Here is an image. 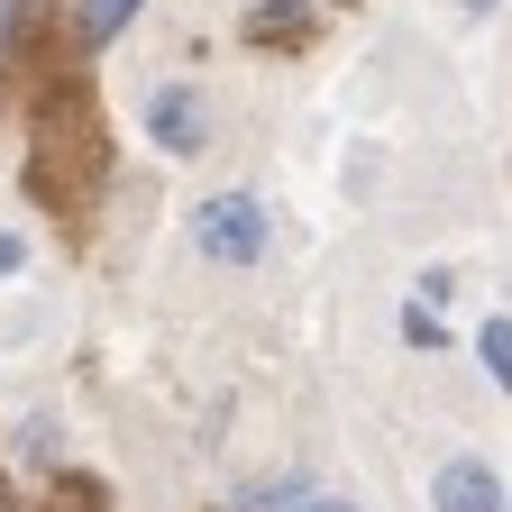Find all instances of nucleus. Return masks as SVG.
Returning <instances> with one entry per match:
<instances>
[{"mask_svg": "<svg viewBox=\"0 0 512 512\" xmlns=\"http://www.w3.org/2000/svg\"><path fill=\"white\" fill-rule=\"evenodd\" d=\"M101 174H110V138H101L92 101H83L74 83L46 92V101H37V128H28V183L46 192L64 220H74L92 192H101Z\"/></svg>", "mask_w": 512, "mask_h": 512, "instance_id": "f257e3e1", "label": "nucleus"}, {"mask_svg": "<svg viewBox=\"0 0 512 512\" xmlns=\"http://www.w3.org/2000/svg\"><path fill=\"white\" fill-rule=\"evenodd\" d=\"M192 247H202L211 266H256V256H266V202H256V192H211V202L192 211Z\"/></svg>", "mask_w": 512, "mask_h": 512, "instance_id": "f03ea898", "label": "nucleus"}, {"mask_svg": "<svg viewBox=\"0 0 512 512\" xmlns=\"http://www.w3.org/2000/svg\"><path fill=\"white\" fill-rule=\"evenodd\" d=\"M147 128H156V147H165V156H202V147H211L202 92H183V83H165V92L147 101Z\"/></svg>", "mask_w": 512, "mask_h": 512, "instance_id": "7ed1b4c3", "label": "nucleus"}, {"mask_svg": "<svg viewBox=\"0 0 512 512\" xmlns=\"http://www.w3.org/2000/svg\"><path fill=\"white\" fill-rule=\"evenodd\" d=\"M430 512H503L494 467H485V458H448V467L430 476Z\"/></svg>", "mask_w": 512, "mask_h": 512, "instance_id": "20e7f679", "label": "nucleus"}, {"mask_svg": "<svg viewBox=\"0 0 512 512\" xmlns=\"http://www.w3.org/2000/svg\"><path fill=\"white\" fill-rule=\"evenodd\" d=\"M320 28V0H256L247 10V46H293Z\"/></svg>", "mask_w": 512, "mask_h": 512, "instance_id": "39448f33", "label": "nucleus"}, {"mask_svg": "<svg viewBox=\"0 0 512 512\" xmlns=\"http://www.w3.org/2000/svg\"><path fill=\"white\" fill-rule=\"evenodd\" d=\"M476 357H485V375L512 394V320H485V330H476Z\"/></svg>", "mask_w": 512, "mask_h": 512, "instance_id": "423d86ee", "label": "nucleus"}, {"mask_svg": "<svg viewBox=\"0 0 512 512\" xmlns=\"http://www.w3.org/2000/svg\"><path fill=\"white\" fill-rule=\"evenodd\" d=\"M128 19H138V0H83V37L101 46V37H119Z\"/></svg>", "mask_w": 512, "mask_h": 512, "instance_id": "0eeeda50", "label": "nucleus"}, {"mask_svg": "<svg viewBox=\"0 0 512 512\" xmlns=\"http://www.w3.org/2000/svg\"><path fill=\"white\" fill-rule=\"evenodd\" d=\"M403 339H412V348H448V330L430 320V302H412V311H403Z\"/></svg>", "mask_w": 512, "mask_h": 512, "instance_id": "6e6552de", "label": "nucleus"}, {"mask_svg": "<svg viewBox=\"0 0 512 512\" xmlns=\"http://www.w3.org/2000/svg\"><path fill=\"white\" fill-rule=\"evenodd\" d=\"M247 512H302V485H256Z\"/></svg>", "mask_w": 512, "mask_h": 512, "instance_id": "1a4fd4ad", "label": "nucleus"}, {"mask_svg": "<svg viewBox=\"0 0 512 512\" xmlns=\"http://www.w3.org/2000/svg\"><path fill=\"white\" fill-rule=\"evenodd\" d=\"M19 266H28V247H19V238H0V275H19Z\"/></svg>", "mask_w": 512, "mask_h": 512, "instance_id": "9d476101", "label": "nucleus"}, {"mask_svg": "<svg viewBox=\"0 0 512 512\" xmlns=\"http://www.w3.org/2000/svg\"><path fill=\"white\" fill-rule=\"evenodd\" d=\"M302 512H348V503H302Z\"/></svg>", "mask_w": 512, "mask_h": 512, "instance_id": "9b49d317", "label": "nucleus"}, {"mask_svg": "<svg viewBox=\"0 0 512 512\" xmlns=\"http://www.w3.org/2000/svg\"><path fill=\"white\" fill-rule=\"evenodd\" d=\"M467 10H494V0H467Z\"/></svg>", "mask_w": 512, "mask_h": 512, "instance_id": "f8f14e48", "label": "nucleus"}]
</instances>
